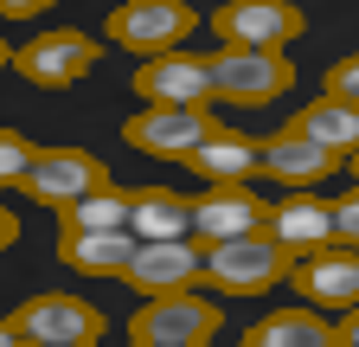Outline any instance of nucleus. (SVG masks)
Wrapping results in <instances>:
<instances>
[{
    "mask_svg": "<svg viewBox=\"0 0 359 347\" xmlns=\"http://www.w3.org/2000/svg\"><path fill=\"white\" fill-rule=\"evenodd\" d=\"M7 322H13V341L20 347H97L109 334L103 309H97V302H83V296H71V289H39V296H26Z\"/></svg>",
    "mask_w": 359,
    "mask_h": 347,
    "instance_id": "nucleus-1",
    "label": "nucleus"
},
{
    "mask_svg": "<svg viewBox=\"0 0 359 347\" xmlns=\"http://www.w3.org/2000/svg\"><path fill=\"white\" fill-rule=\"evenodd\" d=\"M295 257L269 238V232H238V238H212L205 244V283L218 296H263L289 277Z\"/></svg>",
    "mask_w": 359,
    "mask_h": 347,
    "instance_id": "nucleus-2",
    "label": "nucleus"
},
{
    "mask_svg": "<svg viewBox=\"0 0 359 347\" xmlns=\"http://www.w3.org/2000/svg\"><path fill=\"white\" fill-rule=\"evenodd\" d=\"M193 26H199V13L187 7V0H122V7H109V20H103V39L116 52L161 58V52L187 46Z\"/></svg>",
    "mask_w": 359,
    "mask_h": 347,
    "instance_id": "nucleus-3",
    "label": "nucleus"
},
{
    "mask_svg": "<svg viewBox=\"0 0 359 347\" xmlns=\"http://www.w3.org/2000/svg\"><path fill=\"white\" fill-rule=\"evenodd\" d=\"M218 302H205L199 289H167V296H142V309L128 322L135 347H205L218 334Z\"/></svg>",
    "mask_w": 359,
    "mask_h": 347,
    "instance_id": "nucleus-4",
    "label": "nucleus"
},
{
    "mask_svg": "<svg viewBox=\"0 0 359 347\" xmlns=\"http://www.w3.org/2000/svg\"><path fill=\"white\" fill-rule=\"evenodd\" d=\"M97 58H103V46H97L90 32L52 26V32L26 39V46H13V65H7V71H20L26 84H39V91H71L77 77L97 71Z\"/></svg>",
    "mask_w": 359,
    "mask_h": 347,
    "instance_id": "nucleus-5",
    "label": "nucleus"
},
{
    "mask_svg": "<svg viewBox=\"0 0 359 347\" xmlns=\"http://www.w3.org/2000/svg\"><path fill=\"white\" fill-rule=\"evenodd\" d=\"M295 91V65L283 52L224 46L212 52V103H276Z\"/></svg>",
    "mask_w": 359,
    "mask_h": 347,
    "instance_id": "nucleus-6",
    "label": "nucleus"
},
{
    "mask_svg": "<svg viewBox=\"0 0 359 347\" xmlns=\"http://www.w3.org/2000/svg\"><path fill=\"white\" fill-rule=\"evenodd\" d=\"M212 129H218V116L205 103H148L142 116L122 122V142L142 148V155H154V161H187Z\"/></svg>",
    "mask_w": 359,
    "mask_h": 347,
    "instance_id": "nucleus-7",
    "label": "nucleus"
},
{
    "mask_svg": "<svg viewBox=\"0 0 359 347\" xmlns=\"http://www.w3.org/2000/svg\"><path fill=\"white\" fill-rule=\"evenodd\" d=\"M205 26L218 32V46H257V52H283L308 32L295 0H224Z\"/></svg>",
    "mask_w": 359,
    "mask_h": 347,
    "instance_id": "nucleus-8",
    "label": "nucleus"
},
{
    "mask_svg": "<svg viewBox=\"0 0 359 347\" xmlns=\"http://www.w3.org/2000/svg\"><path fill=\"white\" fill-rule=\"evenodd\" d=\"M135 296H167V289H193L205 283V244L199 238H142L128 257V270L116 277Z\"/></svg>",
    "mask_w": 359,
    "mask_h": 347,
    "instance_id": "nucleus-9",
    "label": "nucleus"
},
{
    "mask_svg": "<svg viewBox=\"0 0 359 347\" xmlns=\"http://www.w3.org/2000/svg\"><path fill=\"white\" fill-rule=\"evenodd\" d=\"M20 187H26V199H39V206L58 212V206H71V199H83V193L109 187V167L90 155V148H39Z\"/></svg>",
    "mask_w": 359,
    "mask_h": 347,
    "instance_id": "nucleus-10",
    "label": "nucleus"
},
{
    "mask_svg": "<svg viewBox=\"0 0 359 347\" xmlns=\"http://www.w3.org/2000/svg\"><path fill=\"white\" fill-rule=\"evenodd\" d=\"M289 283L314 309H353L359 302V251L353 244H321L289 264Z\"/></svg>",
    "mask_w": 359,
    "mask_h": 347,
    "instance_id": "nucleus-11",
    "label": "nucleus"
},
{
    "mask_svg": "<svg viewBox=\"0 0 359 347\" xmlns=\"http://www.w3.org/2000/svg\"><path fill=\"white\" fill-rule=\"evenodd\" d=\"M263 232L276 238L289 257H308V251L334 244V199H314L308 187H289L276 206L263 212Z\"/></svg>",
    "mask_w": 359,
    "mask_h": 347,
    "instance_id": "nucleus-12",
    "label": "nucleus"
},
{
    "mask_svg": "<svg viewBox=\"0 0 359 347\" xmlns=\"http://www.w3.org/2000/svg\"><path fill=\"white\" fill-rule=\"evenodd\" d=\"M263 212H269V199H257L250 181H212V187L193 199V238L212 244V238L263 232Z\"/></svg>",
    "mask_w": 359,
    "mask_h": 347,
    "instance_id": "nucleus-13",
    "label": "nucleus"
},
{
    "mask_svg": "<svg viewBox=\"0 0 359 347\" xmlns=\"http://www.w3.org/2000/svg\"><path fill=\"white\" fill-rule=\"evenodd\" d=\"M135 97H142V103H212V58H199V52L142 58Z\"/></svg>",
    "mask_w": 359,
    "mask_h": 347,
    "instance_id": "nucleus-14",
    "label": "nucleus"
},
{
    "mask_svg": "<svg viewBox=\"0 0 359 347\" xmlns=\"http://www.w3.org/2000/svg\"><path fill=\"white\" fill-rule=\"evenodd\" d=\"M135 244L142 238H135L128 225H103V232H65L58 225V264L77 270V277H122Z\"/></svg>",
    "mask_w": 359,
    "mask_h": 347,
    "instance_id": "nucleus-15",
    "label": "nucleus"
},
{
    "mask_svg": "<svg viewBox=\"0 0 359 347\" xmlns=\"http://www.w3.org/2000/svg\"><path fill=\"white\" fill-rule=\"evenodd\" d=\"M334 167H340V155L314 148L308 136H295V129H276V136H263V174H269L283 193H289V187H321Z\"/></svg>",
    "mask_w": 359,
    "mask_h": 347,
    "instance_id": "nucleus-16",
    "label": "nucleus"
},
{
    "mask_svg": "<svg viewBox=\"0 0 359 347\" xmlns=\"http://www.w3.org/2000/svg\"><path fill=\"white\" fill-rule=\"evenodd\" d=\"M187 167L199 174V181H250V174H263V136H244V129H212V136L187 155Z\"/></svg>",
    "mask_w": 359,
    "mask_h": 347,
    "instance_id": "nucleus-17",
    "label": "nucleus"
},
{
    "mask_svg": "<svg viewBox=\"0 0 359 347\" xmlns=\"http://www.w3.org/2000/svg\"><path fill=\"white\" fill-rule=\"evenodd\" d=\"M128 232L135 238H193V199L180 187H128Z\"/></svg>",
    "mask_w": 359,
    "mask_h": 347,
    "instance_id": "nucleus-18",
    "label": "nucleus"
},
{
    "mask_svg": "<svg viewBox=\"0 0 359 347\" xmlns=\"http://www.w3.org/2000/svg\"><path fill=\"white\" fill-rule=\"evenodd\" d=\"M289 129L295 136H308L314 148H327V155H359V110L353 103H334V97H321V103H302L295 116H289Z\"/></svg>",
    "mask_w": 359,
    "mask_h": 347,
    "instance_id": "nucleus-19",
    "label": "nucleus"
},
{
    "mask_svg": "<svg viewBox=\"0 0 359 347\" xmlns=\"http://www.w3.org/2000/svg\"><path fill=\"white\" fill-rule=\"evenodd\" d=\"M250 347H334V322L314 309H269L250 334H244Z\"/></svg>",
    "mask_w": 359,
    "mask_h": 347,
    "instance_id": "nucleus-20",
    "label": "nucleus"
},
{
    "mask_svg": "<svg viewBox=\"0 0 359 347\" xmlns=\"http://www.w3.org/2000/svg\"><path fill=\"white\" fill-rule=\"evenodd\" d=\"M58 225H65V232H103V225H128V193L109 181V187H97V193H83V199L58 206Z\"/></svg>",
    "mask_w": 359,
    "mask_h": 347,
    "instance_id": "nucleus-21",
    "label": "nucleus"
},
{
    "mask_svg": "<svg viewBox=\"0 0 359 347\" xmlns=\"http://www.w3.org/2000/svg\"><path fill=\"white\" fill-rule=\"evenodd\" d=\"M32 142L20 136V129H7V122H0V187H20L26 181V167H32Z\"/></svg>",
    "mask_w": 359,
    "mask_h": 347,
    "instance_id": "nucleus-22",
    "label": "nucleus"
},
{
    "mask_svg": "<svg viewBox=\"0 0 359 347\" xmlns=\"http://www.w3.org/2000/svg\"><path fill=\"white\" fill-rule=\"evenodd\" d=\"M321 97H334V103H353V110H359V52H353V58H340V65L327 71Z\"/></svg>",
    "mask_w": 359,
    "mask_h": 347,
    "instance_id": "nucleus-23",
    "label": "nucleus"
},
{
    "mask_svg": "<svg viewBox=\"0 0 359 347\" xmlns=\"http://www.w3.org/2000/svg\"><path fill=\"white\" fill-rule=\"evenodd\" d=\"M334 244H353L359 251V187L334 199Z\"/></svg>",
    "mask_w": 359,
    "mask_h": 347,
    "instance_id": "nucleus-24",
    "label": "nucleus"
},
{
    "mask_svg": "<svg viewBox=\"0 0 359 347\" xmlns=\"http://www.w3.org/2000/svg\"><path fill=\"white\" fill-rule=\"evenodd\" d=\"M52 7H58V0H0V20H39Z\"/></svg>",
    "mask_w": 359,
    "mask_h": 347,
    "instance_id": "nucleus-25",
    "label": "nucleus"
},
{
    "mask_svg": "<svg viewBox=\"0 0 359 347\" xmlns=\"http://www.w3.org/2000/svg\"><path fill=\"white\" fill-rule=\"evenodd\" d=\"M334 341L359 347V302H353V309H340V322H334Z\"/></svg>",
    "mask_w": 359,
    "mask_h": 347,
    "instance_id": "nucleus-26",
    "label": "nucleus"
},
{
    "mask_svg": "<svg viewBox=\"0 0 359 347\" xmlns=\"http://www.w3.org/2000/svg\"><path fill=\"white\" fill-rule=\"evenodd\" d=\"M13 244H20V219H13V212H7V206H0V257H7Z\"/></svg>",
    "mask_w": 359,
    "mask_h": 347,
    "instance_id": "nucleus-27",
    "label": "nucleus"
},
{
    "mask_svg": "<svg viewBox=\"0 0 359 347\" xmlns=\"http://www.w3.org/2000/svg\"><path fill=\"white\" fill-rule=\"evenodd\" d=\"M0 347H20V341H13V322H7V315H0Z\"/></svg>",
    "mask_w": 359,
    "mask_h": 347,
    "instance_id": "nucleus-28",
    "label": "nucleus"
},
{
    "mask_svg": "<svg viewBox=\"0 0 359 347\" xmlns=\"http://www.w3.org/2000/svg\"><path fill=\"white\" fill-rule=\"evenodd\" d=\"M13 65V46H7V39H0V71H7Z\"/></svg>",
    "mask_w": 359,
    "mask_h": 347,
    "instance_id": "nucleus-29",
    "label": "nucleus"
},
{
    "mask_svg": "<svg viewBox=\"0 0 359 347\" xmlns=\"http://www.w3.org/2000/svg\"><path fill=\"white\" fill-rule=\"evenodd\" d=\"M346 161H353V174H359V155H346Z\"/></svg>",
    "mask_w": 359,
    "mask_h": 347,
    "instance_id": "nucleus-30",
    "label": "nucleus"
}]
</instances>
